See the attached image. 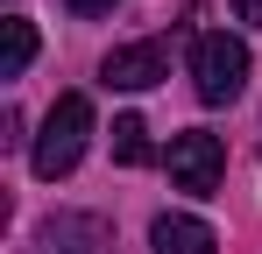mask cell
<instances>
[{
	"label": "cell",
	"mask_w": 262,
	"mask_h": 254,
	"mask_svg": "<svg viewBox=\"0 0 262 254\" xmlns=\"http://www.w3.org/2000/svg\"><path fill=\"white\" fill-rule=\"evenodd\" d=\"M85 141H92V99H85V92H64V99L43 113V134H36V148H29L36 176H43V184L71 176L78 156H85Z\"/></svg>",
	"instance_id": "obj_1"
},
{
	"label": "cell",
	"mask_w": 262,
	"mask_h": 254,
	"mask_svg": "<svg viewBox=\"0 0 262 254\" xmlns=\"http://www.w3.org/2000/svg\"><path fill=\"white\" fill-rule=\"evenodd\" d=\"M191 85H199L206 106H234L248 92V42L227 36V29H206L191 42Z\"/></svg>",
	"instance_id": "obj_2"
},
{
	"label": "cell",
	"mask_w": 262,
	"mask_h": 254,
	"mask_svg": "<svg viewBox=\"0 0 262 254\" xmlns=\"http://www.w3.org/2000/svg\"><path fill=\"white\" fill-rule=\"evenodd\" d=\"M220 176H227V148H220V134L206 127H184L170 134V184L177 191H191V198H213Z\"/></svg>",
	"instance_id": "obj_3"
},
{
	"label": "cell",
	"mask_w": 262,
	"mask_h": 254,
	"mask_svg": "<svg viewBox=\"0 0 262 254\" xmlns=\"http://www.w3.org/2000/svg\"><path fill=\"white\" fill-rule=\"evenodd\" d=\"M99 78L114 85V92H149V85L170 78V42L149 36V42H128V49H114L106 64H99Z\"/></svg>",
	"instance_id": "obj_4"
},
{
	"label": "cell",
	"mask_w": 262,
	"mask_h": 254,
	"mask_svg": "<svg viewBox=\"0 0 262 254\" xmlns=\"http://www.w3.org/2000/svg\"><path fill=\"white\" fill-rule=\"evenodd\" d=\"M149 247H156V254H213L220 240H213L206 219H191V212H163V219L149 226Z\"/></svg>",
	"instance_id": "obj_5"
},
{
	"label": "cell",
	"mask_w": 262,
	"mask_h": 254,
	"mask_svg": "<svg viewBox=\"0 0 262 254\" xmlns=\"http://www.w3.org/2000/svg\"><path fill=\"white\" fill-rule=\"evenodd\" d=\"M50 254H106L114 247V233H106V219H78V212H64V219H50Z\"/></svg>",
	"instance_id": "obj_6"
},
{
	"label": "cell",
	"mask_w": 262,
	"mask_h": 254,
	"mask_svg": "<svg viewBox=\"0 0 262 254\" xmlns=\"http://www.w3.org/2000/svg\"><path fill=\"white\" fill-rule=\"evenodd\" d=\"M0 29H7V49H0V78H21V71L36 64V21H29V14H7Z\"/></svg>",
	"instance_id": "obj_7"
},
{
	"label": "cell",
	"mask_w": 262,
	"mask_h": 254,
	"mask_svg": "<svg viewBox=\"0 0 262 254\" xmlns=\"http://www.w3.org/2000/svg\"><path fill=\"white\" fill-rule=\"evenodd\" d=\"M114 163H128V169L149 163V127H142V113H121V120H114Z\"/></svg>",
	"instance_id": "obj_8"
},
{
	"label": "cell",
	"mask_w": 262,
	"mask_h": 254,
	"mask_svg": "<svg viewBox=\"0 0 262 254\" xmlns=\"http://www.w3.org/2000/svg\"><path fill=\"white\" fill-rule=\"evenodd\" d=\"M64 7H71V14H85V21H92V14H114L121 0H64Z\"/></svg>",
	"instance_id": "obj_9"
},
{
	"label": "cell",
	"mask_w": 262,
	"mask_h": 254,
	"mask_svg": "<svg viewBox=\"0 0 262 254\" xmlns=\"http://www.w3.org/2000/svg\"><path fill=\"white\" fill-rule=\"evenodd\" d=\"M234 21H248V29H262V0H234Z\"/></svg>",
	"instance_id": "obj_10"
}]
</instances>
